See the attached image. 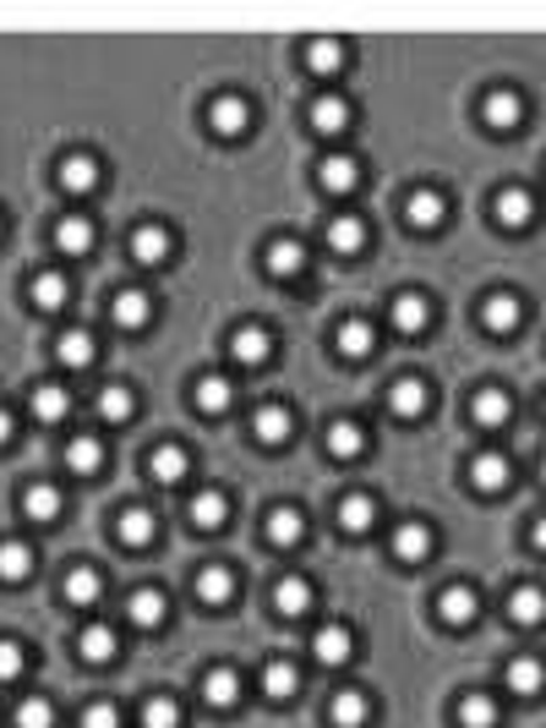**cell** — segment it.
I'll use <instances>...</instances> for the list:
<instances>
[{"label": "cell", "mask_w": 546, "mask_h": 728, "mask_svg": "<svg viewBox=\"0 0 546 728\" xmlns=\"http://www.w3.org/2000/svg\"><path fill=\"white\" fill-rule=\"evenodd\" d=\"M366 428L361 422H350V417H339V422H328V455L333 461H355V455H366Z\"/></svg>", "instance_id": "1f68e13d"}, {"label": "cell", "mask_w": 546, "mask_h": 728, "mask_svg": "<svg viewBox=\"0 0 546 728\" xmlns=\"http://www.w3.org/2000/svg\"><path fill=\"white\" fill-rule=\"evenodd\" d=\"M165 608H170V602H165L159 586H137V592L126 597V619H132L137 630H159V624H165Z\"/></svg>", "instance_id": "f1b7e54d"}, {"label": "cell", "mask_w": 546, "mask_h": 728, "mask_svg": "<svg viewBox=\"0 0 546 728\" xmlns=\"http://www.w3.org/2000/svg\"><path fill=\"white\" fill-rule=\"evenodd\" d=\"M481 121H486L497 138H508V132L524 121V99H519V88H492V94L481 99Z\"/></svg>", "instance_id": "3957f363"}, {"label": "cell", "mask_w": 546, "mask_h": 728, "mask_svg": "<svg viewBox=\"0 0 546 728\" xmlns=\"http://www.w3.org/2000/svg\"><path fill=\"white\" fill-rule=\"evenodd\" d=\"M143 728H181V701L148 695V701H143Z\"/></svg>", "instance_id": "f907efd6"}, {"label": "cell", "mask_w": 546, "mask_h": 728, "mask_svg": "<svg viewBox=\"0 0 546 728\" xmlns=\"http://www.w3.org/2000/svg\"><path fill=\"white\" fill-rule=\"evenodd\" d=\"M83 728H121V706L116 701H88L83 706Z\"/></svg>", "instance_id": "db71d44e"}, {"label": "cell", "mask_w": 546, "mask_h": 728, "mask_svg": "<svg viewBox=\"0 0 546 728\" xmlns=\"http://www.w3.org/2000/svg\"><path fill=\"white\" fill-rule=\"evenodd\" d=\"M66 417H72V395H66L61 384H39V390H34V422L56 428V422H66Z\"/></svg>", "instance_id": "ab89813d"}, {"label": "cell", "mask_w": 546, "mask_h": 728, "mask_svg": "<svg viewBox=\"0 0 546 728\" xmlns=\"http://www.w3.org/2000/svg\"><path fill=\"white\" fill-rule=\"evenodd\" d=\"M230 356L241 361V368H263V361L274 356V334L263 323H246V329L230 334Z\"/></svg>", "instance_id": "9a60e30c"}, {"label": "cell", "mask_w": 546, "mask_h": 728, "mask_svg": "<svg viewBox=\"0 0 546 728\" xmlns=\"http://www.w3.org/2000/svg\"><path fill=\"white\" fill-rule=\"evenodd\" d=\"M94 334L88 329H66L61 339H56V361H61V368H72V373H83L88 368V361H94Z\"/></svg>", "instance_id": "e575fe53"}, {"label": "cell", "mask_w": 546, "mask_h": 728, "mask_svg": "<svg viewBox=\"0 0 546 728\" xmlns=\"http://www.w3.org/2000/svg\"><path fill=\"white\" fill-rule=\"evenodd\" d=\"M459 723H464V728H497V701L481 695V690L459 695Z\"/></svg>", "instance_id": "681fc988"}, {"label": "cell", "mask_w": 546, "mask_h": 728, "mask_svg": "<svg viewBox=\"0 0 546 728\" xmlns=\"http://www.w3.org/2000/svg\"><path fill=\"white\" fill-rule=\"evenodd\" d=\"M192 401H197L203 417H225V411L235 406V384H230L225 373H203V379L192 384Z\"/></svg>", "instance_id": "ac0fdd59"}, {"label": "cell", "mask_w": 546, "mask_h": 728, "mask_svg": "<svg viewBox=\"0 0 546 728\" xmlns=\"http://www.w3.org/2000/svg\"><path fill=\"white\" fill-rule=\"evenodd\" d=\"M312 657H317V663H328V668H339V663H350V657H355V635H350L344 624H323V630L312 635Z\"/></svg>", "instance_id": "484cf974"}, {"label": "cell", "mask_w": 546, "mask_h": 728, "mask_svg": "<svg viewBox=\"0 0 546 728\" xmlns=\"http://www.w3.org/2000/svg\"><path fill=\"white\" fill-rule=\"evenodd\" d=\"M333 345H339V356H344V361H366V356L377 350V329H372L366 318H344V323H339V334H333Z\"/></svg>", "instance_id": "7402d4cb"}, {"label": "cell", "mask_w": 546, "mask_h": 728, "mask_svg": "<svg viewBox=\"0 0 546 728\" xmlns=\"http://www.w3.org/2000/svg\"><path fill=\"white\" fill-rule=\"evenodd\" d=\"M339 67H344V45L339 39H312L306 45V72L312 77H333Z\"/></svg>", "instance_id": "c3c4849f"}, {"label": "cell", "mask_w": 546, "mask_h": 728, "mask_svg": "<svg viewBox=\"0 0 546 728\" xmlns=\"http://www.w3.org/2000/svg\"><path fill=\"white\" fill-rule=\"evenodd\" d=\"M66 466H72L77 477L105 472V439H99V433H77V439L66 444Z\"/></svg>", "instance_id": "8d00e7d4"}, {"label": "cell", "mask_w": 546, "mask_h": 728, "mask_svg": "<svg viewBox=\"0 0 546 728\" xmlns=\"http://www.w3.org/2000/svg\"><path fill=\"white\" fill-rule=\"evenodd\" d=\"M110 318H116L121 329H148V323H154V296H148V290H137V285H126V290H116Z\"/></svg>", "instance_id": "e0dca14e"}, {"label": "cell", "mask_w": 546, "mask_h": 728, "mask_svg": "<svg viewBox=\"0 0 546 728\" xmlns=\"http://www.w3.org/2000/svg\"><path fill=\"white\" fill-rule=\"evenodd\" d=\"M508 690L513 695H541L546 690V663L541 657H513L508 663Z\"/></svg>", "instance_id": "f6af8a7d"}, {"label": "cell", "mask_w": 546, "mask_h": 728, "mask_svg": "<svg viewBox=\"0 0 546 728\" xmlns=\"http://www.w3.org/2000/svg\"><path fill=\"white\" fill-rule=\"evenodd\" d=\"M530 548H535V553H546V521H535V526H530Z\"/></svg>", "instance_id": "9f6ffc18"}, {"label": "cell", "mask_w": 546, "mask_h": 728, "mask_svg": "<svg viewBox=\"0 0 546 728\" xmlns=\"http://www.w3.org/2000/svg\"><path fill=\"white\" fill-rule=\"evenodd\" d=\"M132 411H137V395H132L126 384H105V390H99V422L121 428V422H132Z\"/></svg>", "instance_id": "ee69618b"}, {"label": "cell", "mask_w": 546, "mask_h": 728, "mask_svg": "<svg viewBox=\"0 0 546 728\" xmlns=\"http://www.w3.org/2000/svg\"><path fill=\"white\" fill-rule=\"evenodd\" d=\"M328 247H333L339 258L361 252V247H366V219H361V214H333V219H328Z\"/></svg>", "instance_id": "d590c367"}, {"label": "cell", "mask_w": 546, "mask_h": 728, "mask_svg": "<svg viewBox=\"0 0 546 728\" xmlns=\"http://www.w3.org/2000/svg\"><path fill=\"white\" fill-rule=\"evenodd\" d=\"M513 482V466H508V455H497V450H481L475 461H470V488L475 493H502Z\"/></svg>", "instance_id": "5bb4252c"}, {"label": "cell", "mask_w": 546, "mask_h": 728, "mask_svg": "<svg viewBox=\"0 0 546 728\" xmlns=\"http://www.w3.org/2000/svg\"><path fill=\"white\" fill-rule=\"evenodd\" d=\"M492 219H497L502 230H530L541 214H535V198H530L524 187H502V192L492 198Z\"/></svg>", "instance_id": "277c9868"}, {"label": "cell", "mask_w": 546, "mask_h": 728, "mask_svg": "<svg viewBox=\"0 0 546 728\" xmlns=\"http://www.w3.org/2000/svg\"><path fill=\"white\" fill-rule=\"evenodd\" d=\"M263 537H268L274 548H295V542L306 537V515H301L295 504H279V510H268V521H263Z\"/></svg>", "instance_id": "d4e9b609"}, {"label": "cell", "mask_w": 546, "mask_h": 728, "mask_svg": "<svg viewBox=\"0 0 546 728\" xmlns=\"http://www.w3.org/2000/svg\"><path fill=\"white\" fill-rule=\"evenodd\" d=\"M388 323H393L399 334H410V339H415V334H426V329H432V301H426L421 290H399V296L388 301Z\"/></svg>", "instance_id": "5b68a950"}, {"label": "cell", "mask_w": 546, "mask_h": 728, "mask_svg": "<svg viewBox=\"0 0 546 728\" xmlns=\"http://www.w3.org/2000/svg\"><path fill=\"white\" fill-rule=\"evenodd\" d=\"M388 548H393V559H399V564H421V559L432 553V526H426V521H404V526L393 532V542H388Z\"/></svg>", "instance_id": "4316f807"}, {"label": "cell", "mask_w": 546, "mask_h": 728, "mask_svg": "<svg viewBox=\"0 0 546 728\" xmlns=\"http://www.w3.org/2000/svg\"><path fill=\"white\" fill-rule=\"evenodd\" d=\"M508 619H513V624H541V619H546V592H541V586H513Z\"/></svg>", "instance_id": "bcb514c9"}, {"label": "cell", "mask_w": 546, "mask_h": 728, "mask_svg": "<svg viewBox=\"0 0 546 728\" xmlns=\"http://www.w3.org/2000/svg\"><path fill=\"white\" fill-rule=\"evenodd\" d=\"M94 241H99V225H94L88 214H66V219H56V252L83 258V252H94Z\"/></svg>", "instance_id": "7c38bea8"}, {"label": "cell", "mask_w": 546, "mask_h": 728, "mask_svg": "<svg viewBox=\"0 0 546 728\" xmlns=\"http://www.w3.org/2000/svg\"><path fill=\"white\" fill-rule=\"evenodd\" d=\"M301 690V668L290 663V657H268V668H263V695L268 701H290Z\"/></svg>", "instance_id": "f35d334b"}, {"label": "cell", "mask_w": 546, "mask_h": 728, "mask_svg": "<svg viewBox=\"0 0 546 728\" xmlns=\"http://www.w3.org/2000/svg\"><path fill=\"white\" fill-rule=\"evenodd\" d=\"M306 121H312V132H317V138H339V132L350 127V105H344L339 94H317V99H312V110H306Z\"/></svg>", "instance_id": "ffe728a7"}, {"label": "cell", "mask_w": 546, "mask_h": 728, "mask_svg": "<svg viewBox=\"0 0 546 728\" xmlns=\"http://www.w3.org/2000/svg\"><path fill=\"white\" fill-rule=\"evenodd\" d=\"M290 433H295V417H290V406H257V417H252V439L257 444H268V450H279V444H290Z\"/></svg>", "instance_id": "4fadbf2b"}, {"label": "cell", "mask_w": 546, "mask_h": 728, "mask_svg": "<svg viewBox=\"0 0 546 728\" xmlns=\"http://www.w3.org/2000/svg\"><path fill=\"white\" fill-rule=\"evenodd\" d=\"M388 411H393L399 422H421V417L432 411V384H426V379H393V384H388Z\"/></svg>", "instance_id": "7a4b0ae2"}, {"label": "cell", "mask_w": 546, "mask_h": 728, "mask_svg": "<svg viewBox=\"0 0 546 728\" xmlns=\"http://www.w3.org/2000/svg\"><path fill=\"white\" fill-rule=\"evenodd\" d=\"M116 652H121V635H116L110 624H88V630L77 635V657H83V663H116Z\"/></svg>", "instance_id": "74e56055"}, {"label": "cell", "mask_w": 546, "mask_h": 728, "mask_svg": "<svg viewBox=\"0 0 546 728\" xmlns=\"http://www.w3.org/2000/svg\"><path fill=\"white\" fill-rule=\"evenodd\" d=\"M524 323V301L513 296V290H492L486 301H481V329L486 334H513Z\"/></svg>", "instance_id": "52a82bcc"}, {"label": "cell", "mask_w": 546, "mask_h": 728, "mask_svg": "<svg viewBox=\"0 0 546 728\" xmlns=\"http://www.w3.org/2000/svg\"><path fill=\"white\" fill-rule=\"evenodd\" d=\"M186 472H192V455H186L181 444H159V450L148 455V477H154L159 488H175V482H186Z\"/></svg>", "instance_id": "603a6c76"}, {"label": "cell", "mask_w": 546, "mask_h": 728, "mask_svg": "<svg viewBox=\"0 0 546 728\" xmlns=\"http://www.w3.org/2000/svg\"><path fill=\"white\" fill-rule=\"evenodd\" d=\"M475 613H481V597H475L470 586H442V592H437V619H442V624L464 630V624H475Z\"/></svg>", "instance_id": "d6986e66"}, {"label": "cell", "mask_w": 546, "mask_h": 728, "mask_svg": "<svg viewBox=\"0 0 546 728\" xmlns=\"http://www.w3.org/2000/svg\"><path fill=\"white\" fill-rule=\"evenodd\" d=\"M339 526H344L350 537H366V532L377 526V499H372V493H344V499H339Z\"/></svg>", "instance_id": "d6a6232c"}, {"label": "cell", "mask_w": 546, "mask_h": 728, "mask_svg": "<svg viewBox=\"0 0 546 728\" xmlns=\"http://www.w3.org/2000/svg\"><path fill=\"white\" fill-rule=\"evenodd\" d=\"M317 187L333 192V198H350V192L361 187V159H350V154H328V159L317 165Z\"/></svg>", "instance_id": "30bf717a"}, {"label": "cell", "mask_w": 546, "mask_h": 728, "mask_svg": "<svg viewBox=\"0 0 546 728\" xmlns=\"http://www.w3.org/2000/svg\"><path fill=\"white\" fill-rule=\"evenodd\" d=\"M99 597H105V575H99L94 564H72V570H66V602L88 608V602H99Z\"/></svg>", "instance_id": "b9f144b4"}, {"label": "cell", "mask_w": 546, "mask_h": 728, "mask_svg": "<svg viewBox=\"0 0 546 728\" xmlns=\"http://www.w3.org/2000/svg\"><path fill=\"white\" fill-rule=\"evenodd\" d=\"M23 668H28V652H23V641H0V684L23 679Z\"/></svg>", "instance_id": "f5cc1de1"}, {"label": "cell", "mask_w": 546, "mask_h": 728, "mask_svg": "<svg viewBox=\"0 0 546 728\" xmlns=\"http://www.w3.org/2000/svg\"><path fill=\"white\" fill-rule=\"evenodd\" d=\"M17 439V422H12V411H0V444H12Z\"/></svg>", "instance_id": "11a10c76"}, {"label": "cell", "mask_w": 546, "mask_h": 728, "mask_svg": "<svg viewBox=\"0 0 546 728\" xmlns=\"http://www.w3.org/2000/svg\"><path fill=\"white\" fill-rule=\"evenodd\" d=\"M328 717H333V728H366L372 723V695L366 690H339L328 701Z\"/></svg>", "instance_id": "f546056e"}, {"label": "cell", "mask_w": 546, "mask_h": 728, "mask_svg": "<svg viewBox=\"0 0 546 728\" xmlns=\"http://www.w3.org/2000/svg\"><path fill=\"white\" fill-rule=\"evenodd\" d=\"M442 219H448V198H442V192L421 187V192L404 198V225H410V230H437Z\"/></svg>", "instance_id": "8fae6325"}, {"label": "cell", "mask_w": 546, "mask_h": 728, "mask_svg": "<svg viewBox=\"0 0 546 728\" xmlns=\"http://www.w3.org/2000/svg\"><path fill=\"white\" fill-rule=\"evenodd\" d=\"M306 608H312V581H306V575H279V581H274V613L301 619Z\"/></svg>", "instance_id": "83f0119b"}, {"label": "cell", "mask_w": 546, "mask_h": 728, "mask_svg": "<svg viewBox=\"0 0 546 728\" xmlns=\"http://www.w3.org/2000/svg\"><path fill=\"white\" fill-rule=\"evenodd\" d=\"M23 510H28V521L50 526V521H61L66 499H61V488H56V482H34V488H28V499H23Z\"/></svg>", "instance_id": "60d3db41"}, {"label": "cell", "mask_w": 546, "mask_h": 728, "mask_svg": "<svg viewBox=\"0 0 546 728\" xmlns=\"http://www.w3.org/2000/svg\"><path fill=\"white\" fill-rule=\"evenodd\" d=\"M197 597H203L208 608H225V602L235 597V570H230V564H203V570H197Z\"/></svg>", "instance_id": "836d02e7"}, {"label": "cell", "mask_w": 546, "mask_h": 728, "mask_svg": "<svg viewBox=\"0 0 546 728\" xmlns=\"http://www.w3.org/2000/svg\"><path fill=\"white\" fill-rule=\"evenodd\" d=\"M203 701H208V706H235V701H241V673H235V668H208Z\"/></svg>", "instance_id": "7dc6e473"}, {"label": "cell", "mask_w": 546, "mask_h": 728, "mask_svg": "<svg viewBox=\"0 0 546 728\" xmlns=\"http://www.w3.org/2000/svg\"><path fill=\"white\" fill-rule=\"evenodd\" d=\"M208 132H214V138H246V132H252V105H246L241 94H219V99L208 105Z\"/></svg>", "instance_id": "6da1fadb"}, {"label": "cell", "mask_w": 546, "mask_h": 728, "mask_svg": "<svg viewBox=\"0 0 546 728\" xmlns=\"http://www.w3.org/2000/svg\"><path fill=\"white\" fill-rule=\"evenodd\" d=\"M116 537H121V548H154V537H159V515L143 510V504H126V510L116 515Z\"/></svg>", "instance_id": "9c48e42d"}, {"label": "cell", "mask_w": 546, "mask_h": 728, "mask_svg": "<svg viewBox=\"0 0 546 728\" xmlns=\"http://www.w3.org/2000/svg\"><path fill=\"white\" fill-rule=\"evenodd\" d=\"M132 258H137L143 268H159V263L170 258V230H165L159 219H143V225L132 230Z\"/></svg>", "instance_id": "2e32d148"}, {"label": "cell", "mask_w": 546, "mask_h": 728, "mask_svg": "<svg viewBox=\"0 0 546 728\" xmlns=\"http://www.w3.org/2000/svg\"><path fill=\"white\" fill-rule=\"evenodd\" d=\"M34 575V548L23 542V537H7V542H0V581H28Z\"/></svg>", "instance_id": "7bdbcfd3"}, {"label": "cell", "mask_w": 546, "mask_h": 728, "mask_svg": "<svg viewBox=\"0 0 546 728\" xmlns=\"http://www.w3.org/2000/svg\"><path fill=\"white\" fill-rule=\"evenodd\" d=\"M56 181H61V192L88 198V192H99L105 170H99V159H94V154H66V159H61V170H56Z\"/></svg>", "instance_id": "8992f818"}, {"label": "cell", "mask_w": 546, "mask_h": 728, "mask_svg": "<svg viewBox=\"0 0 546 728\" xmlns=\"http://www.w3.org/2000/svg\"><path fill=\"white\" fill-rule=\"evenodd\" d=\"M541 482H546V461H541Z\"/></svg>", "instance_id": "6f0895ef"}, {"label": "cell", "mask_w": 546, "mask_h": 728, "mask_svg": "<svg viewBox=\"0 0 546 728\" xmlns=\"http://www.w3.org/2000/svg\"><path fill=\"white\" fill-rule=\"evenodd\" d=\"M263 263H268V274H279V279H295V274L306 268V247H301L295 236H279V241H268Z\"/></svg>", "instance_id": "4dcf8cb0"}, {"label": "cell", "mask_w": 546, "mask_h": 728, "mask_svg": "<svg viewBox=\"0 0 546 728\" xmlns=\"http://www.w3.org/2000/svg\"><path fill=\"white\" fill-rule=\"evenodd\" d=\"M470 417H475V428L497 433V428H508V422H513V395H508V390H497V384H486V390L470 401Z\"/></svg>", "instance_id": "ba28073f"}, {"label": "cell", "mask_w": 546, "mask_h": 728, "mask_svg": "<svg viewBox=\"0 0 546 728\" xmlns=\"http://www.w3.org/2000/svg\"><path fill=\"white\" fill-rule=\"evenodd\" d=\"M28 301H34L39 312H61V307L72 301V279H66L61 268H45V274H34V285H28Z\"/></svg>", "instance_id": "44dd1931"}, {"label": "cell", "mask_w": 546, "mask_h": 728, "mask_svg": "<svg viewBox=\"0 0 546 728\" xmlns=\"http://www.w3.org/2000/svg\"><path fill=\"white\" fill-rule=\"evenodd\" d=\"M186 521H192L197 532H219V526L230 521V499H225L219 488H203V493H192V504H186Z\"/></svg>", "instance_id": "cb8c5ba5"}, {"label": "cell", "mask_w": 546, "mask_h": 728, "mask_svg": "<svg viewBox=\"0 0 546 728\" xmlns=\"http://www.w3.org/2000/svg\"><path fill=\"white\" fill-rule=\"evenodd\" d=\"M17 728H56V701L28 695V701L17 706Z\"/></svg>", "instance_id": "816d5d0a"}]
</instances>
